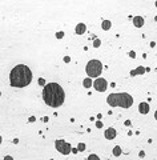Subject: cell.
Segmentation results:
<instances>
[{
	"label": "cell",
	"mask_w": 157,
	"mask_h": 160,
	"mask_svg": "<svg viewBox=\"0 0 157 160\" xmlns=\"http://www.w3.org/2000/svg\"><path fill=\"white\" fill-rule=\"evenodd\" d=\"M77 152H78L77 147H76V148H72V154H77Z\"/></svg>",
	"instance_id": "obj_26"
},
{
	"label": "cell",
	"mask_w": 157,
	"mask_h": 160,
	"mask_svg": "<svg viewBox=\"0 0 157 160\" xmlns=\"http://www.w3.org/2000/svg\"><path fill=\"white\" fill-rule=\"evenodd\" d=\"M41 120H43V122H45V123H47V122H48V117H47V116H44V117H43V119H41Z\"/></svg>",
	"instance_id": "obj_28"
},
{
	"label": "cell",
	"mask_w": 157,
	"mask_h": 160,
	"mask_svg": "<svg viewBox=\"0 0 157 160\" xmlns=\"http://www.w3.org/2000/svg\"><path fill=\"white\" fill-rule=\"evenodd\" d=\"M110 27H112V22H110V20H103V23H101V28H103L104 31H109Z\"/></svg>",
	"instance_id": "obj_12"
},
{
	"label": "cell",
	"mask_w": 157,
	"mask_h": 160,
	"mask_svg": "<svg viewBox=\"0 0 157 160\" xmlns=\"http://www.w3.org/2000/svg\"><path fill=\"white\" fill-rule=\"evenodd\" d=\"M124 124H125L126 127H132V122H131V120H125V122H124Z\"/></svg>",
	"instance_id": "obj_21"
},
{
	"label": "cell",
	"mask_w": 157,
	"mask_h": 160,
	"mask_svg": "<svg viewBox=\"0 0 157 160\" xmlns=\"http://www.w3.org/2000/svg\"><path fill=\"white\" fill-rule=\"evenodd\" d=\"M85 32H87V25H85L84 23L76 24V27H75V34L76 35H84Z\"/></svg>",
	"instance_id": "obj_10"
},
{
	"label": "cell",
	"mask_w": 157,
	"mask_h": 160,
	"mask_svg": "<svg viewBox=\"0 0 157 160\" xmlns=\"http://www.w3.org/2000/svg\"><path fill=\"white\" fill-rule=\"evenodd\" d=\"M128 55H129L131 57H132V59H135V57H136V52H135V51H131V52H129Z\"/></svg>",
	"instance_id": "obj_22"
},
{
	"label": "cell",
	"mask_w": 157,
	"mask_h": 160,
	"mask_svg": "<svg viewBox=\"0 0 157 160\" xmlns=\"http://www.w3.org/2000/svg\"><path fill=\"white\" fill-rule=\"evenodd\" d=\"M85 72H87L88 78H91V79L100 78L101 72H103V64H101V61L97 59L89 60L88 63H87V66H85Z\"/></svg>",
	"instance_id": "obj_4"
},
{
	"label": "cell",
	"mask_w": 157,
	"mask_h": 160,
	"mask_svg": "<svg viewBox=\"0 0 157 160\" xmlns=\"http://www.w3.org/2000/svg\"><path fill=\"white\" fill-rule=\"evenodd\" d=\"M55 148L57 150V152H60L61 155H69L72 152V145L69 144L68 141H65L64 139H57L55 140Z\"/></svg>",
	"instance_id": "obj_5"
},
{
	"label": "cell",
	"mask_w": 157,
	"mask_h": 160,
	"mask_svg": "<svg viewBox=\"0 0 157 160\" xmlns=\"http://www.w3.org/2000/svg\"><path fill=\"white\" fill-rule=\"evenodd\" d=\"M132 20H133V25L136 28H141L144 25V17L142 16H135V17H132Z\"/></svg>",
	"instance_id": "obj_11"
},
{
	"label": "cell",
	"mask_w": 157,
	"mask_h": 160,
	"mask_svg": "<svg viewBox=\"0 0 157 160\" xmlns=\"http://www.w3.org/2000/svg\"><path fill=\"white\" fill-rule=\"evenodd\" d=\"M85 148H87L85 143H78V144H77V150H78V152H84Z\"/></svg>",
	"instance_id": "obj_15"
},
{
	"label": "cell",
	"mask_w": 157,
	"mask_h": 160,
	"mask_svg": "<svg viewBox=\"0 0 157 160\" xmlns=\"http://www.w3.org/2000/svg\"><path fill=\"white\" fill-rule=\"evenodd\" d=\"M35 120H36V117H35V116H31V117H29V123L35 122Z\"/></svg>",
	"instance_id": "obj_27"
},
{
	"label": "cell",
	"mask_w": 157,
	"mask_h": 160,
	"mask_svg": "<svg viewBox=\"0 0 157 160\" xmlns=\"http://www.w3.org/2000/svg\"><path fill=\"white\" fill-rule=\"evenodd\" d=\"M121 154H123V150H121V147H120V145H115V147H113V156L119 157Z\"/></svg>",
	"instance_id": "obj_14"
},
{
	"label": "cell",
	"mask_w": 157,
	"mask_h": 160,
	"mask_svg": "<svg viewBox=\"0 0 157 160\" xmlns=\"http://www.w3.org/2000/svg\"><path fill=\"white\" fill-rule=\"evenodd\" d=\"M149 111H151L149 103H147V101H141V103L138 104V112L141 113V115H147Z\"/></svg>",
	"instance_id": "obj_9"
},
{
	"label": "cell",
	"mask_w": 157,
	"mask_h": 160,
	"mask_svg": "<svg viewBox=\"0 0 157 160\" xmlns=\"http://www.w3.org/2000/svg\"><path fill=\"white\" fill-rule=\"evenodd\" d=\"M49 160H53V159H49Z\"/></svg>",
	"instance_id": "obj_31"
},
{
	"label": "cell",
	"mask_w": 157,
	"mask_h": 160,
	"mask_svg": "<svg viewBox=\"0 0 157 160\" xmlns=\"http://www.w3.org/2000/svg\"><path fill=\"white\" fill-rule=\"evenodd\" d=\"M93 87L97 92H105L108 88V82L104 78H97V79H94Z\"/></svg>",
	"instance_id": "obj_6"
},
{
	"label": "cell",
	"mask_w": 157,
	"mask_h": 160,
	"mask_svg": "<svg viewBox=\"0 0 157 160\" xmlns=\"http://www.w3.org/2000/svg\"><path fill=\"white\" fill-rule=\"evenodd\" d=\"M83 85H84V88H91L92 85H93V82H92V79L91 78H85L84 80H83Z\"/></svg>",
	"instance_id": "obj_13"
},
{
	"label": "cell",
	"mask_w": 157,
	"mask_h": 160,
	"mask_svg": "<svg viewBox=\"0 0 157 160\" xmlns=\"http://www.w3.org/2000/svg\"><path fill=\"white\" fill-rule=\"evenodd\" d=\"M133 96L128 92H115V94L108 95L107 97V103L108 106H110L112 108H124V110H128L133 106Z\"/></svg>",
	"instance_id": "obj_3"
},
{
	"label": "cell",
	"mask_w": 157,
	"mask_h": 160,
	"mask_svg": "<svg viewBox=\"0 0 157 160\" xmlns=\"http://www.w3.org/2000/svg\"><path fill=\"white\" fill-rule=\"evenodd\" d=\"M116 135H117V132L113 127L107 128L105 129V132H104V136H105V139H108V140H113V139L116 138Z\"/></svg>",
	"instance_id": "obj_8"
},
{
	"label": "cell",
	"mask_w": 157,
	"mask_h": 160,
	"mask_svg": "<svg viewBox=\"0 0 157 160\" xmlns=\"http://www.w3.org/2000/svg\"><path fill=\"white\" fill-rule=\"evenodd\" d=\"M154 6H156V7H157V1H156V3H154Z\"/></svg>",
	"instance_id": "obj_30"
},
{
	"label": "cell",
	"mask_w": 157,
	"mask_h": 160,
	"mask_svg": "<svg viewBox=\"0 0 157 160\" xmlns=\"http://www.w3.org/2000/svg\"><path fill=\"white\" fill-rule=\"evenodd\" d=\"M64 61H65V63H69V61H71V57H69V56H64Z\"/></svg>",
	"instance_id": "obj_23"
},
{
	"label": "cell",
	"mask_w": 157,
	"mask_h": 160,
	"mask_svg": "<svg viewBox=\"0 0 157 160\" xmlns=\"http://www.w3.org/2000/svg\"><path fill=\"white\" fill-rule=\"evenodd\" d=\"M87 160H100V157H99L96 154H91L88 157H87Z\"/></svg>",
	"instance_id": "obj_16"
},
{
	"label": "cell",
	"mask_w": 157,
	"mask_h": 160,
	"mask_svg": "<svg viewBox=\"0 0 157 160\" xmlns=\"http://www.w3.org/2000/svg\"><path fill=\"white\" fill-rule=\"evenodd\" d=\"M55 36H56V39H63L64 38V32L63 31H59V32H56V35H55Z\"/></svg>",
	"instance_id": "obj_19"
},
{
	"label": "cell",
	"mask_w": 157,
	"mask_h": 160,
	"mask_svg": "<svg viewBox=\"0 0 157 160\" xmlns=\"http://www.w3.org/2000/svg\"><path fill=\"white\" fill-rule=\"evenodd\" d=\"M38 83H39V85H41V87L44 88L45 85H47V83H45V80L43 78H39V80H38Z\"/></svg>",
	"instance_id": "obj_17"
},
{
	"label": "cell",
	"mask_w": 157,
	"mask_h": 160,
	"mask_svg": "<svg viewBox=\"0 0 157 160\" xmlns=\"http://www.w3.org/2000/svg\"><path fill=\"white\" fill-rule=\"evenodd\" d=\"M96 128H103V123H101L100 120H97V122H96Z\"/></svg>",
	"instance_id": "obj_20"
},
{
	"label": "cell",
	"mask_w": 157,
	"mask_h": 160,
	"mask_svg": "<svg viewBox=\"0 0 157 160\" xmlns=\"http://www.w3.org/2000/svg\"><path fill=\"white\" fill-rule=\"evenodd\" d=\"M100 45H101V40H100V39H96V40L93 41V47L94 48H99Z\"/></svg>",
	"instance_id": "obj_18"
},
{
	"label": "cell",
	"mask_w": 157,
	"mask_h": 160,
	"mask_svg": "<svg viewBox=\"0 0 157 160\" xmlns=\"http://www.w3.org/2000/svg\"><path fill=\"white\" fill-rule=\"evenodd\" d=\"M32 71L25 64H17L10 72V83L15 88H24L31 84L32 82Z\"/></svg>",
	"instance_id": "obj_2"
},
{
	"label": "cell",
	"mask_w": 157,
	"mask_h": 160,
	"mask_svg": "<svg viewBox=\"0 0 157 160\" xmlns=\"http://www.w3.org/2000/svg\"><path fill=\"white\" fill-rule=\"evenodd\" d=\"M145 72H147V69H145L144 67L138 66V67H136L135 69H131V71H129V76L135 78V76H138V75H144Z\"/></svg>",
	"instance_id": "obj_7"
},
{
	"label": "cell",
	"mask_w": 157,
	"mask_h": 160,
	"mask_svg": "<svg viewBox=\"0 0 157 160\" xmlns=\"http://www.w3.org/2000/svg\"><path fill=\"white\" fill-rule=\"evenodd\" d=\"M138 156H140V157H145V152H144V151H140V152H138Z\"/></svg>",
	"instance_id": "obj_24"
},
{
	"label": "cell",
	"mask_w": 157,
	"mask_h": 160,
	"mask_svg": "<svg viewBox=\"0 0 157 160\" xmlns=\"http://www.w3.org/2000/svg\"><path fill=\"white\" fill-rule=\"evenodd\" d=\"M43 100L48 107L52 108H59L65 101V92L63 87L57 83H47L43 88Z\"/></svg>",
	"instance_id": "obj_1"
},
{
	"label": "cell",
	"mask_w": 157,
	"mask_h": 160,
	"mask_svg": "<svg viewBox=\"0 0 157 160\" xmlns=\"http://www.w3.org/2000/svg\"><path fill=\"white\" fill-rule=\"evenodd\" d=\"M154 119H156V122H157V110H156V112H154Z\"/></svg>",
	"instance_id": "obj_29"
},
{
	"label": "cell",
	"mask_w": 157,
	"mask_h": 160,
	"mask_svg": "<svg viewBox=\"0 0 157 160\" xmlns=\"http://www.w3.org/2000/svg\"><path fill=\"white\" fill-rule=\"evenodd\" d=\"M4 160H13V157L10 156V155H7V156H4Z\"/></svg>",
	"instance_id": "obj_25"
}]
</instances>
